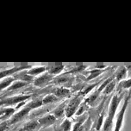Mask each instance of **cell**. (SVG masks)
Here are the masks:
<instances>
[{
  "label": "cell",
  "instance_id": "484cf974",
  "mask_svg": "<svg viewBox=\"0 0 131 131\" xmlns=\"http://www.w3.org/2000/svg\"><path fill=\"white\" fill-rule=\"evenodd\" d=\"M72 122L68 118H66L60 125V131H72Z\"/></svg>",
  "mask_w": 131,
  "mask_h": 131
},
{
  "label": "cell",
  "instance_id": "836d02e7",
  "mask_svg": "<svg viewBox=\"0 0 131 131\" xmlns=\"http://www.w3.org/2000/svg\"><path fill=\"white\" fill-rule=\"evenodd\" d=\"M0 116H1V112H0Z\"/></svg>",
  "mask_w": 131,
  "mask_h": 131
},
{
  "label": "cell",
  "instance_id": "52a82bcc",
  "mask_svg": "<svg viewBox=\"0 0 131 131\" xmlns=\"http://www.w3.org/2000/svg\"><path fill=\"white\" fill-rule=\"evenodd\" d=\"M54 78H55L54 76L51 75L50 73L46 72H44V73L41 74L40 76L36 77V78L35 79L34 82H33V84H34V85L37 88H44V87H46L47 85H48L49 84H51V82L53 80Z\"/></svg>",
  "mask_w": 131,
  "mask_h": 131
},
{
  "label": "cell",
  "instance_id": "9a60e30c",
  "mask_svg": "<svg viewBox=\"0 0 131 131\" xmlns=\"http://www.w3.org/2000/svg\"><path fill=\"white\" fill-rule=\"evenodd\" d=\"M65 66L64 65H60V66H48L47 67V72L48 73H50L51 75L57 77L60 76V73L64 71Z\"/></svg>",
  "mask_w": 131,
  "mask_h": 131
},
{
  "label": "cell",
  "instance_id": "2e32d148",
  "mask_svg": "<svg viewBox=\"0 0 131 131\" xmlns=\"http://www.w3.org/2000/svg\"><path fill=\"white\" fill-rule=\"evenodd\" d=\"M13 77L15 78L16 80H21V81H23V82H26V83L29 84V83H33L35 80V77H32L29 75V74L27 73V71L26 72H23L22 73H16L15 76L13 75Z\"/></svg>",
  "mask_w": 131,
  "mask_h": 131
},
{
  "label": "cell",
  "instance_id": "277c9868",
  "mask_svg": "<svg viewBox=\"0 0 131 131\" xmlns=\"http://www.w3.org/2000/svg\"><path fill=\"white\" fill-rule=\"evenodd\" d=\"M130 98L131 97L127 94V97H126L124 99V104H123L121 110L119 111V112L116 116V123H115V128H114L113 131H121L122 128H123L125 113H126V111H127V108L128 106V103H129Z\"/></svg>",
  "mask_w": 131,
  "mask_h": 131
},
{
  "label": "cell",
  "instance_id": "f546056e",
  "mask_svg": "<svg viewBox=\"0 0 131 131\" xmlns=\"http://www.w3.org/2000/svg\"><path fill=\"white\" fill-rule=\"evenodd\" d=\"M7 128H8V123H4L0 125V131H5Z\"/></svg>",
  "mask_w": 131,
  "mask_h": 131
},
{
  "label": "cell",
  "instance_id": "ba28073f",
  "mask_svg": "<svg viewBox=\"0 0 131 131\" xmlns=\"http://www.w3.org/2000/svg\"><path fill=\"white\" fill-rule=\"evenodd\" d=\"M31 66H21V67H14L11 68H7L4 70H1L0 71V80L9 78V77H12L13 75H15L16 73L19 72L20 71H23L24 69L30 68Z\"/></svg>",
  "mask_w": 131,
  "mask_h": 131
},
{
  "label": "cell",
  "instance_id": "f1b7e54d",
  "mask_svg": "<svg viewBox=\"0 0 131 131\" xmlns=\"http://www.w3.org/2000/svg\"><path fill=\"white\" fill-rule=\"evenodd\" d=\"M87 115H86V113L85 114H84L83 116H82V117H81V119L79 121H78V122H76L75 123L73 124V127H72V131H79V128H80V126L82 125V123L85 122L86 119H87Z\"/></svg>",
  "mask_w": 131,
  "mask_h": 131
},
{
  "label": "cell",
  "instance_id": "d4e9b609",
  "mask_svg": "<svg viewBox=\"0 0 131 131\" xmlns=\"http://www.w3.org/2000/svg\"><path fill=\"white\" fill-rule=\"evenodd\" d=\"M26 104L31 110L38 109V108H40V107H41L43 105V104H42V99H41V98H36V99H34V100H31V101L29 102Z\"/></svg>",
  "mask_w": 131,
  "mask_h": 131
},
{
  "label": "cell",
  "instance_id": "cb8c5ba5",
  "mask_svg": "<svg viewBox=\"0 0 131 131\" xmlns=\"http://www.w3.org/2000/svg\"><path fill=\"white\" fill-rule=\"evenodd\" d=\"M93 126V122L91 116H88L87 119L82 123V125L79 128V131H91L92 129V127Z\"/></svg>",
  "mask_w": 131,
  "mask_h": 131
},
{
  "label": "cell",
  "instance_id": "e0dca14e",
  "mask_svg": "<svg viewBox=\"0 0 131 131\" xmlns=\"http://www.w3.org/2000/svg\"><path fill=\"white\" fill-rule=\"evenodd\" d=\"M21 131H35L39 130V123L38 120H32L25 123L24 126L20 129Z\"/></svg>",
  "mask_w": 131,
  "mask_h": 131
},
{
  "label": "cell",
  "instance_id": "30bf717a",
  "mask_svg": "<svg viewBox=\"0 0 131 131\" xmlns=\"http://www.w3.org/2000/svg\"><path fill=\"white\" fill-rule=\"evenodd\" d=\"M49 93H52V94L55 95L56 97L60 99L62 98H68L71 97V91L68 88H65V87H60V86H54L52 87L49 91Z\"/></svg>",
  "mask_w": 131,
  "mask_h": 131
},
{
  "label": "cell",
  "instance_id": "8fae6325",
  "mask_svg": "<svg viewBox=\"0 0 131 131\" xmlns=\"http://www.w3.org/2000/svg\"><path fill=\"white\" fill-rule=\"evenodd\" d=\"M113 75L115 77V80L116 81V83H119V82L127 79L128 69L126 67V66H120V67H118L116 72H115Z\"/></svg>",
  "mask_w": 131,
  "mask_h": 131
},
{
  "label": "cell",
  "instance_id": "603a6c76",
  "mask_svg": "<svg viewBox=\"0 0 131 131\" xmlns=\"http://www.w3.org/2000/svg\"><path fill=\"white\" fill-rule=\"evenodd\" d=\"M102 81H104V80H99V81H97V82H95V83H93V84H91V85H87L85 89H83V91L79 93L80 95L83 96L84 97H85L86 95H88L89 93H90L91 92H92V90H94V89L97 87V85H101V82Z\"/></svg>",
  "mask_w": 131,
  "mask_h": 131
},
{
  "label": "cell",
  "instance_id": "d6986e66",
  "mask_svg": "<svg viewBox=\"0 0 131 131\" xmlns=\"http://www.w3.org/2000/svg\"><path fill=\"white\" fill-rule=\"evenodd\" d=\"M116 84L117 83H116V81L115 80V79L110 82L104 89V91H103V92H102V95H104V97H108L109 95H111V93L114 92L115 88L116 87Z\"/></svg>",
  "mask_w": 131,
  "mask_h": 131
},
{
  "label": "cell",
  "instance_id": "3957f363",
  "mask_svg": "<svg viewBox=\"0 0 131 131\" xmlns=\"http://www.w3.org/2000/svg\"><path fill=\"white\" fill-rule=\"evenodd\" d=\"M32 97L31 94H20V95H15L11 96L9 97H3L0 99V106H4V108L7 107H12L15 104H19L20 103L26 102V100L29 99Z\"/></svg>",
  "mask_w": 131,
  "mask_h": 131
},
{
  "label": "cell",
  "instance_id": "4fadbf2b",
  "mask_svg": "<svg viewBox=\"0 0 131 131\" xmlns=\"http://www.w3.org/2000/svg\"><path fill=\"white\" fill-rule=\"evenodd\" d=\"M108 68L107 69H92V70H89L85 72V76H86V79H85V81H91L92 79H94L97 77H99L101 75L102 73H104V72H106Z\"/></svg>",
  "mask_w": 131,
  "mask_h": 131
},
{
  "label": "cell",
  "instance_id": "5b68a950",
  "mask_svg": "<svg viewBox=\"0 0 131 131\" xmlns=\"http://www.w3.org/2000/svg\"><path fill=\"white\" fill-rule=\"evenodd\" d=\"M75 80V78L73 76H71L67 73L63 74V75L57 76L53 79V80L51 82V84L55 85L56 86H60V87L69 88L71 87L72 85L73 84V81Z\"/></svg>",
  "mask_w": 131,
  "mask_h": 131
},
{
  "label": "cell",
  "instance_id": "d6a6232c",
  "mask_svg": "<svg viewBox=\"0 0 131 131\" xmlns=\"http://www.w3.org/2000/svg\"><path fill=\"white\" fill-rule=\"evenodd\" d=\"M91 131H96V130H95V128H92V129L91 130Z\"/></svg>",
  "mask_w": 131,
  "mask_h": 131
},
{
  "label": "cell",
  "instance_id": "7402d4cb",
  "mask_svg": "<svg viewBox=\"0 0 131 131\" xmlns=\"http://www.w3.org/2000/svg\"><path fill=\"white\" fill-rule=\"evenodd\" d=\"M60 98H58L55 95L52 94V93H48V94H47L45 97L42 98V104L43 105L51 104H53V103L60 101Z\"/></svg>",
  "mask_w": 131,
  "mask_h": 131
},
{
  "label": "cell",
  "instance_id": "ac0fdd59",
  "mask_svg": "<svg viewBox=\"0 0 131 131\" xmlns=\"http://www.w3.org/2000/svg\"><path fill=\"white\" fill-rule=\"evenodd\" d=\"M29 84L26 83V82H23V81H21V80H16L14 81L11 85L10 87H8L6 89V92H13V91H17L18 89H21V88H23L25 86H27Z\"/></svg>",
  "mask_w": 131,
  "mask_h": 131
},
{
  "label": "cell",
  "instance_id": "ffe728a7",
  "mask_svg": "<svg viewBox=\"0 0 131 131\" xmlns=\"http://www.w3.org/2000/svg\"><path fill=\"white\" fill-rule=\"evenodd\" d=\"M127 89H131V78L126 79L124 80L121 81L118 83V85H116V91L118 92H122L123 90H127Z\"/></svg>",
  "mask_w": 131,
  "mask_h": 131
},
{
  "label": "cell",
  "instance_id": "6da1fadb",
  "mask_svg": "<svg viewBox=\"0 0 131 131\" xmlns=\"http://www.w3.org/2000/svg\"><path fill=\"white\" fill-rule=\"evenodd\" d=\"M124 97V93L123 92H117L116 94L113 95L111 98V101L110 103L108 112H107L106 118L104 120V123L103 124V131H111L113 127L114 118L116 116V111L120 104L122 100Z\"/></svg>",
  "mask_w": 131,
  "mask_h": 131
},
{
  "label": "cell",
  "instance_id": "4dcf8cb0",
  "mask_svg": "<svg viewBox=\"0 0 131 131\" xmlns=\"http://www.w3.org/2000/svg\"><path fill=\"white\" fill-rule=\"evenodd\" d=\"M108 67V66H95V68L97 69H107Z\"/></svg>",
  "mask_w": 131,
  "mask_h": 131
},
{
  "label": "cell",
  "instance_id": "9c48e42d",
  "mask_svg": "<svg viewBox=\"0 0 131 131\" xmlns=\"http://www.w3.org/2000/svg\"><path fill=\"white\" fill-rule=\"evenodd\" d=\"M57 119L55 118V116L53 114L49 113L47 114L45 116H41V118L38 119V123H39V129H43V128H48L53 126L56 123Z\"/></svg>",
  "mask_w": 131,
  "mask_h": 131
},
{
  "label": "cell",
  "instance_id": "44dd1931",
  "mask_svg": "<svg viewBox=\"0 0 131 131\" xmlns=\"http://www.w3.org/2000/svg\"><path fill=\"white\" fill-rule=\"evenodd\" d=\"M14 81H16V79L13 76L2 79L1 82H0V92L4 90H6L8 87H10L11 85V84H12Z\"/></svg>",
  "mask_w": 131,
  "mask_h": 131
},
{
  "label": "cell",
  "instance_id": "7a4b0ae2",
  "mask_svg": "<svg viewBox=\"0 0 131 131\" xmlns=\"http://www.w3.org/2000/svg\"><path fill=\"white\" fill-rule=\"evenodd\" d=\"M83 96L78 94L74 96V97H72L68 101V103H67V106H66V118L70 119L76 114L79 106L83 103Z\"/></svg>",
  "mask_w": 131,
  "mask_h": 131
},
{
  "label": "cell",
  "instance_id": "1f68e13d",
  "mask_svg": "<svg viewBox=\"0 0 131 131\" xmlns=\"http://www.w3.org/2000/svg\"><path fill=\"white\" fill-rule=\"evenodd\" d=\"M128 96H129V97H131V89H130V90H129V92H128Z\"/></svg>",
  "mask_w": 131,
  "mask_h": 131
},
{
  "label": "cell",
  "instance_id": "8992f818",
  "mask_svg": "<svg viewBox=\"0 0 131 131\" xmlns=\"http://www.w3.org/2000/svg\"><path fill=\"white\" fill-rule=\"evenodd\" d=\"M32 110L28 106L27 104H25L23 108L20 109V111H18L17 112H16L15 114H13V116L10 118V120L8 121V125H12L16 124L18 122L23 120L26 116H29V114L30 113Z\"/></svg>",
  "mask_w": 131,
  "mask_h": 131
},
{
  "label": "cell",
  "instance_id": "7c38bea8",
  "mask_svg": "<svg viewBox=\"0 0 131 131\" xmlns=\"http://www.w3.org/2000/svg\"><path fill=\"white\" fill-rule=\"evenodd\" d=\"M46 72L47 67H45V66H33V67H30L29 70H27V73L30 76L35 77V78L40 76L41 74Z\"/></svg>",
  "mask_w": 131,
  "mask_h": 131
},
{
  "label": "cell",
  "instance_id": "e575fe53",
  "mask_svg": "<svg viewBox=\"0 0 131 131\" xmlns=\"http://www.w3.org/2000/svg\"><path fill=\"white\" fill-rule=\"evenodd\" d=\"M18 131H21V130H18Z\"/></svg>",
  "mask_w": 131,
  "mask_h": 131
},
{
  "label": "cell",
  "instance_id": "83f0119b",
  "mask_svg": "<svg viewBox=\"0 0 131 131\" xmlns=\"http://www.w3.org/2000/svg\"><path fill=\"white\" fill-rule=\"evenodd\" d=\"M88 66H78V67H73V69L70 70L67 72H66L67 74H76V73H79V72H82L83 71L87 68Z\"/></svg>",
  "mask_w": 131,
  "mask_h": 131
},
{
  "label": "cell",
  "instance_id": "4316f807",
  "mask_svg": "<svg viewBox=\"0 0 131 131\" xmlns=\"http://www.w3.org/2000/svg\"><path fill=\"white\" fill-rule=\"evenodd\" d=\"M89 105L86 104V103H85V102H83L81 104V105L79 106V110L77 111V112H76V116H83L84 114H85V112H86V111H88L89 110Z\"/></svg>",
  "mask_w": 131,
  "mask_h": 131
},
{
  "label": "cell",
  "instance_id": "5bb4252c",
  "mask_svg": "<svg viewBox=\"0 0 131 131\" xmlns=\"http://www.w3.org/2000/svg\"><path fill=\"white\" fill-rule=\"evenodd\" d=\"M66 106H67V103H62L60 105H58L53 111L51 112L55 116L56 119H60L66 116Z\"/></svg>",
  "mask_w": 131,
  "mask_h": 131
}]
</instances>
